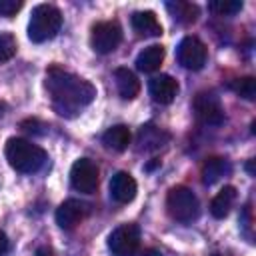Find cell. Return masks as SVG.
Wrapping results in <instances>:
<instances>
[{
  "label": "cell",
  "instance_id": "6da1fadb",
  "mask_svg": "<svg viewBox=\"0 0 256 256\" xmlns=\"http://www.w3.org/2000/svg\"><path fill=\"white\" fill-rule=\"evenodd\" d=\"M46 90L52 98L54 110L60 116H74L76 112H80V108L88 106L96 96V88L88 80L56 64L46 70Z\"/></svg>",
  "mask_w": 256,
  "mask_h": 256
},
{
  "label": "cell",
  "instance_id": "7a4b0ae2",
  "mask_svg": "<svg viewBox=\"0 0 256 256\" xmlns=\"http://www.w3.org/2000/svg\"><path fill=\"white\" fill-rule=\"evenodd\" d=\"M4 154L8 164L22 174H34L46 162V152L24 138H8L4 146Z\"/></svg>",
  "mask_w": 256,
  "mask_h": 256
},
{
  "label": "cell",
  "instance_id": "3957f363",
  "mask_svg": "<svg viewBox=\"0 0 256 256\" xmlns=\"http://www.w3.org/2000/svg\"><path fill=\"white\" fill-rule=\"evenodd\" d=\"M62 26V14L56 6L52 4H38L28 22V38L36 44L46 42L56 36V32Z\"/></svg>",
  "mask_w": 256,
  "mask_h": 256
},
{
  "label": "cell",
  "instance_id": "277c9868",
  "mask_svg": "<svg viewBox=\"0 0 256 256\" xmlns=\"http://www.w3.org/2000/svg\"><path fill=\"white\" fill-rule=\"evenodd\" d=\"M166 208L168 214L178 222H192L200 214V204L196 194L186 186H174L170 188L166 196Z\"/></svg>",
  "mask_w": 256,
  "mask_h": 256
},
{
  "label": "cell",
  "instance_id": "5b68a950",
  "mask_svg": "<svg viewBox=\"0 0 256 256\" xmlns=\"http://www.w3.org/2000/svg\"><path fill=\"white\" fill-rule=\"evenodd\" d=\"M140 246V228L136 224H120L108 236V248L114 256H136Z\"/></svg>",
  "mask_w": 256,
  "mask_h": 256
},
{
  "label": "cell",
  "instance_id": "8992f818",
  "mask_svg": "<svg viewBox=\"0 0 256 256\" xmlns=\"http://www.w3.org/2000/svg\"><path fill=\"white\" fill-rule=\"evenodd\" d=\"M122 40V28L116 20L96 22L90 32V44L98 54H108L118 48Z\"/></svg>",
  "mask_w": 256,
  "mask_h": 256
},
{
  "label": "cell",
  "instance_id": "52a82bcc",
  "mask_svg": "<svg viewBox=\"0 0 256 256\" xmlns=\"http://www.w3.org/2000/svg\"><path fill=\"white\" fill-rule=\"evenodd\" d=\"M98 166L90 158H78L70 168V184L82 194H92L98 188Z\"/></svg>",
  "mask_w": 256,
  "mask_h": 256
},
{
  "label": "cell",
  "instance_id": "ba28073f",
  "mask_svg": "<svg viewBox=\"0 0 256 256\" xmlns=\"http://www.w3.org/2000/svg\"><path fill=\"white\" fill-rule=\"evenodd\" d=\"M194 114L206 126H220L224 122V108L212 92H198L194 96Z\"/></svg>",
  "mask_w": 256,
  "mask_h": 256
},
{
  "label": "cell",
  "instance_id": "9c48e42d",
  "mask_svg": "<svg viewBox=\"0 0 256 256\" xmlns=\"http://www.w3.org/2000/svg\"><path fill=\"white\" fill-rule=\"evenodd\" d=\"M176 56H178V62H180L186 70H200V68L206 64L208 50H206V44H204L200 38H196V36H186V38H182V42L178 44Z\"/></svg>",
  "mask_w": 256,
  "mask_h": 256
},
{
  "label": "cell",
  "instance_id": "30bf717a",
  "mask_svg": "<svg viewBox=\"0 0 256 256\" xmlns=\"http://www.w3.org/2000/svg\"><path fill=\"white\" fill-rule=\"evenodd\" d=\"M88 214V206L80 200H64L58 208H56V224L64 230H72L76 228Z\"/></svg>",
  "mask_w": 256,
  "mask_h": 256
},
{
  "label": "cell",
  "instance_id": "8fae6325",
  "mask_svg": "<svg viewBox=\"0 0 256 256\" xmlns=\"http://www.w3.org/2000/svg\"><path fill=\"white\" fill-rule=\"evenodd\" d=\"M136 192H138V186H136V180L132 178V174L120 170L112 176L110 180V196L118 202V204H128L136 198Z\"/></svg>",
  "mask_w": 256,
  "mask_h": 256
},
{
  "label": "cell",
  "instance_id": "7c38bea8",
  "mask_svg": "<svg viewBox=\"0 0 256 256\" xmlns=\"http://www.w3.org/2000/svg\"><path fill=\"white\" fill-rule=\"evenodd\" d=\"M148 92L152 96L154 102L158 104H170L176 94H178V82L168 76V74H158L154 78H150L148 82Z\"/></svg>",
  "mask_w": 256,
  "mask_h": 256
},
{
  "label": "cell",
  "instance_id": "4fadbf2b",
  "mask_svg": "<svg viewBox=\"0 0 256 256\" xmlns=\"http://www.w3.org/2000/svg\"><path fill=\"white\" fill-rule=\"evenodd\" d=\"M168 140H170L168 132L160 130V128L154 126V124H144V126H140V130H138V134H136L138 150H158V148L164 146Z\"/></svg>",
  "mask_w": 256,
  "mask_h": 256
},
{
  "label": "cell",
  "instance_id": "5bb4252c",
  "mask_svg": "<svg viewBox=\"0 0 256 256\" xmlns=\"http://www.w3.org/2000/svg\"><path fill=\"white\" fill-rule=\"evenodd\" d=\"M130 22H132V28L138 36H160L162 34V26H160L156 14L150 10L134 12Z\"/></svg>",
  "mask_w": 256,
  "mask_h": 256
},
{
  "label": "cell",
  "instance_id": "9a60e30c",
  "mask_svg": "<svg viewBox=\"0 0 256 256\" xmlns=\"http://www.w3.org/2000/svg\"><path fill=\"white\" fill-rule=\"evenodd\" d=\"M114 82H116V90L124 100H132L138 96L140 92V82L136 78V74L128 68H116L114 70Z\"/></svg>",
  "mask_w": 256,
  "mask_h": 256
},
{
  "label": "cell",
  "instance_id": "2e32d148",
  "mask_svg": "<svg viewBox=\"0 0 256 256\" xmlns=\"http://www.w3.org/2000/svg\"><path fill=\"white\" fill-rule=\"evenodd\" d=\"M132 140V134H130V128L124 126V124H114L110 126L104 134H102V142L106 148L114 150V152H124L128 148Z\"/></svg>",
  "mask_w": 256,
  "mask_h": 256
},
{
  "label": "cell",
  "instance_id": "e0dca14e",
  "mask_svg": "<svg viewBox=\"0 0 256 256\" xmlns=\"http://www.w3.org/2000/svg\"><path fill=\"white\" fill-rule=\"evenodd\" d=\"M230 172H232V166L226 158H220V156L206 158L204 164H202V182L210 186V184L218 182L222 176H226Z\"/></svg>",
  "mask_w": 256,
  "mask_h": 256
},
{
  "label": "cell",
  "instance_id": "ac0fdd59",
  "mask_svg": "<svg viewBox=\"0 0 256 256\" xmlns=\"http://www.w3.org/2000/svg\"><path fill=\"white\" fill-rule=\"evenodd\" d=\"M164 46L160 44H152V46H146L138 56H136V68L140 72H154L160 68L162 60H164Z\"/></svg>",
  "mask_w": 256,
  "mask_h": 256
},
{
  "label": "cell",
  "instance_id": "d6986e66",
  "mask_svg": "<svg viewBox=\"0 0 256 256\" xmlns=\"http://www.w3.org/2000/svg\"><path fill=\"white\" fill-rule=\"evenodd\" d=\"M234 200H236V188H234V186H224V188L212 198V202H210V214H212L214 218H224V216H228V212H230Z\"/></svg>",
  "mask_w": 256,
  "mask_h": 256
},
{
  "label": "cell",
  "instance_id": "ffe728a7",
  "mask_svg": "<svg viewBox=\"0 0 256 256\" xmlns=\"http://www.w3.org/2000/svg\"><path fill=\"white\" fill-rule=\"evenodd\" d=\"M166 8L172 14V18L178 20L180 24H192L198 18V6L192 2L174 0V2H166Z\"/></svg>",
  "mask_w": 256,
  "mask_h": 256
},
{
  "label": "cell",
  "instance_id": "44dd1931",
  "mask_svg": "<svg viewBox=\"0 0 256 256\" xmlns=\"http://www.w3.org/2000/svg\"><path fill=\"white\" fill-rule=\"evenodd\" d=\"M230 90L234 94H238L240 98L244 100H254L256 98V80L252 76H242V78H236L232 80L230 84Z\"/></svg>",
  "mask_w": 256,
  "mask_h": 256
},
{
  "label": "cell",
  "instance_id": "7402d4cb",
  "mask_svg": "<svg viewBox=\"0 0 256 256\" xmlns=\"http://www.w3.org/2000/svg\"><path fill=\"white\" fill-rule=\"evenodd\" d=\"M208 8L218 16H234L242 10V0H212Z\"/></svg>",
  "mask_w": 256,
  "mask_h": 256
},
{
  "label": "cell",
  "instance_id": "603a6c76",
  "mask_svg": "<svg viewBox=\"0 0 256 256\" xmlns=\"http://www.w3.org/2000/svg\"><path fill=\"white\" fill-rule=\"evenodd\" d=\"M16 48H18V46H16L14 34H10V32H0V64L12 60L14 54H16Z\"/></svg>",
  "mask_w": 256,
  "mask_h": 256
},
{
  "label": "cell",
  "instance_id": "cb8c5ba5",
  "mask_svg": "<svg viewBox=\"0 0 256 256\" xmlns=\"http://www.w3.org/2000/svg\"><path fill=\"white\" fill-rule=\"evenodd\" d=\"M22 8V0H0V16H14Z\"/></svg>",
  "mask_w": 256,
  "mask_h": 256
},
{
  "label": "cell",
  "instance_id": "d4e9b609",
  "mask_svg": "<svg viewBox=\"0 0 256 256\" xmlns=\"http://www.w3.org/2000/svg\"><path fill=\"white\" fill-rule=\"evenodd\" d=\"M6 250H8V236L0 230V256H4Z\"/></svg>",
  "mask_w": 256,
  "mask_h": 256
},
{
  "label": "cell",
  "instance_id": "484cf974",
  "mask_svg": "<svg viewBox=\"0 0 256 256\" xmlns=\"http://www.w3.org/2000/svg\"><path fill=\"white\" fill-rule=\"evenodd\" d=\"M136 256H162V252L156 250V248H146L142 252H136Z\"/></svg>",
  "mask_w": 256,
  "mask_h": 256
},
{
  "label": "cell",
  "instance_id": "4316f807",
  "mask_svg": "<svg viewBox=\"0 0 256 256\" xmlns=\"http://www.w3.org/2000/svg\"><path fill=\"white\" fill-rule=\"evenodd\" d=\"M36 256H52V248H48V246H40V248L36 250Z\"/></svg>",
  "mask_w": 256,
  "mask_h": 256
},
{
  "label": "cell",
  "instance_id": "83f0119b",
  "mask_svg": "<svg viewBox=\"0 0 256 256\" xmlns=\"http://www.w3.org/2000/svg\"><path fill=\"white\" fill-rule=\"evenodd\" d=\"M246 170H248L250 176H254V160H250V162L246 164Z\"/></svg>",
  "mask_w": 256,
  "mask_h": 256
},
{
  "label": "cell",
  "instance_id": "f1b7e54d",
  "mask_svg": "<svg viewBox=\"0 0 256 256\" xmlns=\"http://www.w3.org/2000/svg\"><path fill=\"white\" fill-rule=\"evenodd\" d=\"M4 112H6V104H4V102H0V118L4 116Z\"/></svg>",
  "mask_w": 256,
  "mask_h": 256
},
{
  "label": "cell",
  "instance_id": "f546056e",
  "mask_svg": "<svg viewBox=\"0 0 256 256\" xmlns=\"http://www.w3.org/2000/svg\"><path fill=\"white\" fill-rule=\"evenodd\" d=\"M214 256H218V254H214Z\"/></svg>",
  "mask_w": 256,
  "mask_h": 256
}]
</instances>
